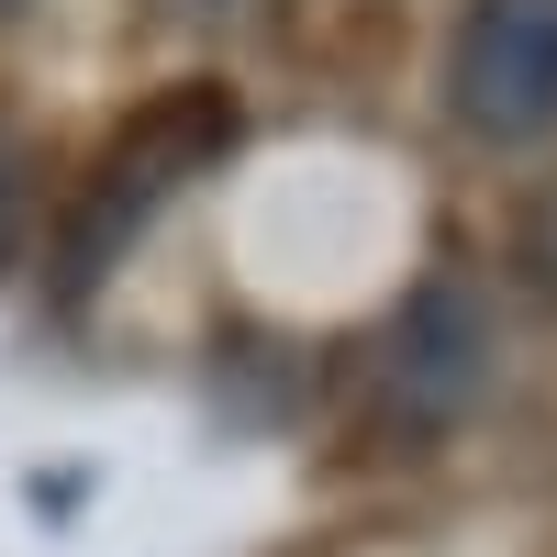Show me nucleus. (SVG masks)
Here are the masks:
<instances>
[{"label":"nucleus","mask_w":557,"mask_h":557,"mask_svg":"<svg viewBox=\"0 0 557 557\" xmlns=\"http://www.w3.org/2000/svg\"><path fill=\"white\" fill-rule=\"evenodd\" d=\"M446 112L491 157L557 146V0H469V12H457Z\"/></svg>","instance_id":"nucleus-1"},{"label":"nucleus","mask_w":557,"mask_h":557,"mask_svg":"<svg viewBox=\"0 0 557 557\" xmlns=\"http://www.w3.org/2000/svg\"><path fill=\"white\" fill-rule=\"evenodd\" d=\"M212 146H223V101H212V89H190V101H157L146 123H134L123 146H112V178H101V190H89V212H78V278L146 235V212H157Z\"/></svg>","instance_id":"nucleus-2"},{"label":"nucleus","mask_w":557,"mask_h":557,"mask_svg":"<svg viewBox=\"0 0 557 557\" xmlns=\"http://www.w3.org/2000/svg\"><path fill=\"white\" fill-rule=\"evenodd\" d=\"M480 368H491L480 290H469V278H424L412 312H401V335H391V401L412 412V424H446V412H469Z\"/></svg>","instance_id":"nucleus-3"},{"label":"nucleus","mask_w":557,"mask_h":557,"mask_svg":"<svg viewBox=\"0 0 557 557\" xmlns=\"http://www.w3.org/2000/svg\"><path fill=\"white\" fill-rule=\"evenodd\" d=\"M23 235H34V146L0 134V268L23 257Z\"/></svg>","instance_id":"nucleus-4"}]
</instances>
